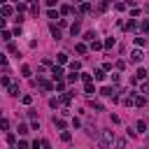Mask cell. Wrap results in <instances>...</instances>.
<instances>
[{
	"mask_svg": "<svg viewBox=\"0 0 149 149\" xmlns=\"http://www.w3.org/2000/svg\"><path fill=\"white\" fill-rule=\"evenodd\" d=\"M112 47H114V37H107L105 40V49H112Z\"/></svg>",
	"mask_w": 149,
	"mask_h": 149,
	"instance_id": "23",
	"label": "cell"
},
{
	"mask_svg": "<svg viewBox=\"0 0 149 149\" xmlns=\"http://www.w3.org/2000/svg\"><path fill=\"white\" fill-rule=\"evenodd\" d=\"M74 2H84V0H74Z\"/></svg>",
	"mask_w": 149,
	"mask_h": 149,
	"instance_id": "44",
	"label": "cell"
},
{
	"mask_svg": "<svg viewBox=\"0 0 149 149\" xmlns=\"http://www.w3.org/2000/svg\"><path fill=\"white\" fill-rule=\"evenodd\" d=\"M14 142H16V135H14V133H7V144L14 147Z\"/></svg>",
	"mask_w": 149,
	"mask_h": 149,
	"instance_id": "18",
	"label": "cell"
},
{
	"mask_svg": "<svg viewBox=\"0 0 149 149\" xmlns=\"http://www.w3.org/2000/svg\"><path fill=\"white\" fill-rule=\"evenodd\" d=\"M21 72H23V77H30V68H28V65H23V68H21Z\"/></svg>",
	"mask_w": 149,
	"mask_h": 149,
	"instance_id": "33",
	"label": "cell"
},
{
	"mask_svg": "<svg viewBox=\"0 0 149 149\" xmlns=\"http://www.w3.org/2000/svg\"><path fill=\"white\" fill-rule=\"evenodd\" d=\"M114 140H116V137H114V130H109V128L100 130V147H109Z\"/></svg>",
	"mask_w": 149,
	"mask_h": 149,
	"instance_id": "1",
	"label": "cell"
},
{
	"mask_svg": "<svg viewBox=\"0 0 149 149\" xmlns=\"http://www.w3.org/2000/svg\"><path fill=\"white\" fill-rule=\"evenodd\" d=\"M14 2H16V5H19V2H21V0H14Z\"/></svg>",
	"mask_w": 149,
	"mask_h": 149,
	"instance_id": "45",
	"label": "cell"
},
{
	"mask_svg": "<svg viewBox=\"0 0 149 149\" xmlns=\"http://www.w3.org/2000/svg\"><path fill=\"white\" fill-rule=\"evenodd\" d=\"M58 102H61L58 98H51V100H49V105H51V107H58Z\"/></svg>",
	"mask_w": 149,
	"mask_h": 149,
	"instance_id": "37",
	"label": "cell"
},
{
	"mask_svg": "<svg viewBox=\"0 0 149 149\" xmlns=\"http://www.w3.org/2000/svg\"><path fill=\"white\" fill-rule=\"evenodd\" d=\"M70 137H72V135H70L68 130H63V135H61V140H63V142H70Z\"/></svg>",
	"mask_w": 149,
	"mask_h": 149,
	"instance_id": "30",
	"label": "cell"
},
{
	"mask_svg": "<svg viewBox=\"0 0 149 149\" xmlns=\"http://www.w3.org/2000/svg\"><path fill=\"white\" fill-rule=\"evenodd\" d=\"M135 26H137V23H135V21H130V23H126V30H135Z\"/></svg>",
	"mask_w": 149,
	"mask_h": 149,
	"instance_id": "35",
	"label": "cell"
},
{
	"mask_svg": "<svg viewBox=\"0 0 149 149\" xmlns=\"http://www.w3.org/2000/svg\"><path fill=\"white\" fill-rule=\"evenodd\" d=\"M30 147H33V149H40V147H42V140H35V142H33Z\"/></svg>",
	"mask_w": 149,
	"mask_h": 149,
	"instance_id": "38",
	"label": "cell"
},
{
	"mask_svg": "<svg viewBox=\"0 0 149 149\" xmlns=\"http://www.w3.org/2000/svg\"><path fill=\"white\" fill-rule=\"evenodd\" d=\"M47 5H49V7H54V5H56V0H47Z\"/></svg>",
	"mask_w": 149,
	"mask_h": 149,
	"instance_id": "41",
	"label": "cell"
},
{
	"mask_svg": "<svg viewBox=\"0 0 149 149\" xmlns=\"http://www.w3.org/2000/svg\"><path fill=\"white\" fill-rule=\"evenodd\" d=\"M54 126L61 128V130H65V121H63V119H56V116H54Z\"/></svg>",
	"mask_w": 149,
	"mask_h": 149,
	"instance_id": "9",
	"label": "cell"
},
{
	"mask_svg": "<svg viewBox=\"0 0 149 149\" xmlns=\"http://www.w3.org/2000/svg\"><path fill=\"white\" fill-rule=\"evenodd\" d=\"M68 61V54H58V63H65Z\"/></svg>",
	"mask_w": 149,
	"mask_h": 149,
	"instance_id": "36",
	"label": "cell"
},
{
	"mask_svg": "<svg viewBox=\"0 0 149 149\" xmlns=\"http://www.w3.org/2000/svg\"><path fill=\"white\" fill-rule=\"evenodd\" d=\"M147 12H149V5H147Z\"/></svg>",
	"mask_w": 149,
	"mask_h": 149,
	"instance_id": "46",
	"label": "cell"
},
{
	"mask_svg": "<svg viewBox=\"0 0 149 149\" xmlns=\"http://www.w3.org/2000/svg\"><path fill=\"white\" fill-rule=\"evenodd\" d=\"M84 93H86V95H88V98H91V95H93V93H95V88H93V84H91V81H88V84H86V86H84Z\"/></svg>",
	"mask_w": 149,
	"mask_h": 149,
	"instance_id": "6",
	"label": "cell"
},
{
	"mask_svg": "<svg viewBox=\"0 0 149 149\" xmlns=\"http://www.w3.org/2000/svg\"><path fill=\"white\" fill-rule=\"evenodd\" d=\"M0 28H5V19H0Z\"/></svg>",
	"mask_w": 149,
	"mask_h": 149,
	"instance_id": "42",
	"label": "cell"
},
{
	"mask_svg": "<svg viewBox=\"0 0 149 149\" xmlns=\"http://www.w3.org/2000/svg\"><path fill=\"white\" fill-rule=\"evenodd\" d=\"M79 77H81V79H84V81H86V84H88V81H91V74H88V72H81V74H79Z\"/></svg>",
	"mask_w": 149,
	"mask_h": 149,
	"instance_id": "34",
	"label": "cell"
},
{
	"mask_svg": "<svg viewBox=\"0 0 149 149\" xmlns=\"http://www.w3.org/2000/svg\"><path fill=\"white\" fill-rule=\"evenodd\" d=\"M147 74H149V72H147L144 68H140V70H137V74H135V79H144Z\"/></svg>",
	"mask_w": 149,
	"mask_h": 149,
	"instance_id": "14",
	"label": "cell"
},
{
	"mask_svg": "<svg viewBox=\"0 0 149 149\" xmlns=\"http://www.w3.org/2000/svg\"><path fill=\"white\" fill-rule=\"evenodd\" d=\"M37 84H40V86H42V88H44V91H51V84H49V81H47V79H40V81H37Z\"/></svg>",
	"mask_w": 149,
	"mask_h": 149,
	"instance_id": "15",
	"label": "cell"
},
{
	"mask_svg": "<svg viewBox=\"0 0 149 149\" xmlns=\"http://www.w3.org/2000/svg\"><path fill=\"white\" fill-rule=\"evenodd\" d=\"M140 30H144V33H149V21H142V23H140Z\"/></svg>",
	"mask_w": 149,
	"mask_h": 149,
	"instance_id": "31",
	"label": "cell"
},
{
	"mask_svg": "<svg viewBox=\"0 0 149 149\" xmlns=\"http://www.w3.org/2000/svg\"><path fill=\"white\" fill-rule=\"evenodd\" d=\"M79 12H81V14H88V12H91V5H88V2H81Z\"/></svg>",
	"mask_w": 149,
	"mask_h": 149,
	"instance_id": "10",
	"label": "cell"
},
{
	"mask_svg": "<svg viewBox=\"0 0 149 149\" xmlns=\"http://www.w3.org/2000/svg\"><path fill=\"white\" fill-rule=\"evenodd\" d=\"M142 93H147V95H149V84H142Z\"/></svg>",
	"mask_w": 149,
	"mask_h": 149,
	"instance_id": "40",
	"label": "cell"
},
{
	"mask_svg": "<svg viewBox=\"0 0 149 149\" xmlns=\"http://www.w3.org/2000/svg\"><path fill=\"white\" fill-rule=\"evenodd\" d=\"M47 16H49V19H58V12H56V9H49Z\"/></svg>",
	"mask_w": 149,
	"mask_h": 149,
	"instance_id": "26",
	"label": "cell"
},
{
	"mask_svg": "<svg viewBox=\"0 0 149 149\" xmlns=\"http://www.w3.org/2000/svg\"><path fill=\"white\" fill-rule=\"evenodd\" d=\"M84 40H86V42H93V40H95V33H93V30L84 33Z\"/></svg>",
	"mask_w": 149,
	"mask_h": 149,
	"instance_id": "13",
	"label": "cell"
},
{
	"mask_svg": "<svg viewBox=\"0 0 149 149\" xmlns=\"http://www.w3.org/2000/svg\"><path fill=\"white\" fill-rule=\"evenodd\" d=\"M5 2H7V0H0V5H5Z\"/></svg>",
	"mask_w": 149,
	"mask_h": 149,
	"instance_id": "43",
	"label": "cell"
},
{
	"mask_svg": "<svg viewBox=\"0 0 149 149\" xmlns=\"http://www.w3.org/2000/svg\"><path fill=\"white\" fill-rule=\"evenodd\" d=\"M51 35H54V40H61V30L56 26H51Z\"/></svg>",
	"mask_w": 149,
	"mask_h": 149,
	"instance_id": "19",
	"label": "cell"
},
{
	"mask_svg": "<svg viewBox=\"0 0 149 149\" xmlns=\"http://www.w3.org/2000/svg\"><path fill=\"white\" fill-rule=\"evenodd\" d=\"M0 84H2V86H7V88H9V86H12V79H9V77H7V74H2V77H0Z\"/></svg>",
	"mask_w": 149,
	"mask_h": 149,
	"instance_id": "8",
	"label": "cell"
},
{
	"mask_svg": "<svg viewBox=\"0 0 149 149\" xmlns=\"http://www.w3.org/2000/svg\"><path fill=\"white\" fill-rule=\"evenodd\" d=\"M74 49H77V54H86V44H81V42H79Z\"/></svg>",
	"mask_w": 149,
	"mask_h": 149,
	"instance_id": "25",
	"label": "cell"
},
{
	"mask_svg": "<svg viewBox=\"0 0 149 149\" xmlns=\"http://www.w3.org/2000/svg\"><path fill=\"white\" fill-rule=\"evenodd\" d=\"M93 77H95V79H98V81H102V79H105V77H107V72H105V70H102V68H100V70H95V74H93Z\"/></svg>",
	"mask_w": 149,
	"mask_h": 149,
	"instance_id": "5",
	"label": "cell"
},
{
	"mask_svg": "<svg viewBox=\"0 0 149 149\" xmlns=\"http://www.w3.org/2000/svg\"><path fill=\"white\" fill-rule=\"evenodd\" d=\"M0 128L7 130V128H9V121H7V119H0Z\"/></svg>",
	"mask_w": 149,
	"mask_h": 149,
	"instance_id": "32",
	"label": "cell"
},
{
	"mask_svg": "<svg viewBox=\"0 0 149 149\" xmlns=\"http://www.w3.org/2000/svg\"><path fill=\"white\" fill-rule=\"evenodd\" d=\"M21 102H23V105H30V102H33V95H23Z\"/></svg>",
	"mask_w": 149,
	"mask_h": 149,
	"instance_id": "29",
	"label": "cell"
},
{
	"mask_svg": "<svg viewBox=\"0 0 149 149\" xmlns=\"http://www.w3.org/2000/svg\"><path fill=\"white\" fill-rule=\"evenodd\" d=\"M28 2H33V0H28Z\"/></svg>",
	"mask_w": 149,
	"mask_h": 149,
	"instance_id": "47",
	"label": "cell"
},
{
	"mask_svg": "<svg viewBox=\"0 0 149 149\" xmlns=\"http://www.w3.org/2000/svg\"><path fill=\"white\" fill-rule=\"evenodd\" d=\"M135 128H137V133H144V130H147V121H137Z\"/></svg>",
	"mask_w": 149,
	"mask_h": 149,
	"instance_id": "17",
	"label": "cell"
},
{
	"mask_svg": "<svg viewBox=\"0 0 149 149\" xmlns=\"http://www.w3.org/2000/svg\"><path fill=\"white\" fill-rule=\"evenodd\" d=\"M51 77H54V79H61V77H63V68H61V65H54V68H51Z\"/></svg>",
	"mask_w": 149,
	"mask_h": 149,
	"instance_id": "3",
	"label": "cell"
},
{
	"mask_svg": "<svg viewBox=\"0 0 149 149\" xmlns=\"http://www.w3.org/2000/svg\"><path fill=\"white\" fill-rule=\"evenodd\" d=\"M9 95H14V98L19 95V86H16V84H12V86H9Z\"/></svg>",
	"mask_w": 149,
	"mask_h": 149,
	"instance_id": "21",
	"label": "cell"
},
{
	"mask_svg": "<svg viewBox=\"0 0 149 149\" xmlns=\"http://www.w3.org/2000/svg\"><path fill=\"white\" fill-rule=\"evenodd\" d=\"M133 105H137V107H144V105H147V98H144V95H135V102H133Z\"/></svg>",
	"mask_w": 149,
	"mask_h": 149,
	"instance_id": "4",
	"label": "cell"
},
{
	"mask_svg": "<svg viewBox=\"0 0 149 149\" xmlns=\"http://www.w3.org/2000/svg\"><path fill=\"white\" fill-rule=\"evenodd\" d=\"M79 68H81V63H79V61H72V63H70V70H72V72H77Z\"/></svg>",
	"mask_w": 149,
	"mask_h": 149,
	"instance_id": "20",
	"label": "cell"
},
{
	"mask_svg": "<svg viewBox=\"0 0 149 149\" xmlns=\"http://www.w3.org/2000/svg\"><path fill=\"white\" fill-rule=\"evenodd\" d=\"M79 30H81V28H79V23L74 21V23L70 26V33H72V35H79Z\"/></svg>",
	"mask_w": 149,
	"mask_h": 149,
	"instance_id": "12",
	"label": "cell"
},
{
	"mask_svg": "<svg viewBox=\"0 0 149 149\" xmlns=\"http://www.w3.org/2000/svg\"><path fill=\"white\" fill-rule=\"evenodd\" d=\"M91 107H93L95 112H102V102H98V100H91Z\"/></svg>",
	"mask_w": 149,
	"mask_h": 149,
	"instance_id": "16",
	"label": "cell"
},
{
	"mask_svg": "<svg viewBox=\"0 0 149 149\" xmlns=\"http://www.w3.org/2000/svg\"><path fill=\"white\" fill-rule=\"evenodd\" d=\"M102 47H105V44H102V42H98V40H93V42H91V49H102Z\"/></svg>",
	"mask_w": 149,
	"mask_h": 149,
	"instance_id": "24",
	"label": "cell"
},
{
	"mask_svg": "<svg viewBox=\"0 0 149 149\" xmlns=\"http://www.w3.org/2000/svg\"><path fill=\"white\" fill-rule=\"evenodd\" d=\"M114 147H116V149H126V140H123V137H116V140H114Z\"/></svg>",
	"mask_w": 149,
	"mask_h": 149,
	"instance_id": "7",
	"label": "cell"
},
{
	"mask_svg": "<svg viewBox=\"0 0 149 149\" xmlns=\"http://www.w3.org/2000/svg\"><path fill=\"white\" fill-rule=\"evenodd\" d=\"M142 58H144V54H142L140 49H133V51H130V61H133V63H140Z\"/></svg>",
	"mask_w": 149,
	"mask_h": 149,
	"instance_id": "2",
	"label": "cell"
},
{
	"mask_svg": "<svg viewBox=\"0 0 149 149\" xmlns=\"http://www.w3.org/2000/svg\"><path fill=\"white\" fill-rule=\"evenodd\" d=\"M135 44H137V47H144L147 40H144V37H135Z\"/></svg>",
	"mask_w": 149,
	"mask_h": 149,
	"instance_id": "27",
	"label": "cell"
},
{
	"mask_svg": "<svg viewBox=\"0 0 149 149\" xmlns=\"http://www.w3.org/2000/svg\"><path fill=\"white\" fill-rule=\"evenodd\" d=\"M16 149H28V142H23V140H21V142H19V147H16Z\"/></svg>",
	"mask_w": 149,
	"mask_h": 149,
	"instance_id": "39",
	"label": "cell"
},
{
	"mask_svg": "<svg viewBox=\"0 0 149 149\" xmlns=\"http://www.w3.org/2000/svg\"><path fill=\"white\" fill-rule=\"evenodd\" d=\"M9 14H14V9L9 5H2V16H9Z\"/></svg>",
	"mask_w": 149,
	"mask_h": 149,
	"instance_id": "11",
	"label": "cell"
},
{
	"mask_svg": "<svg viewBox=\"0 0 149 149\" xmlns=\"http://www.w3.org/2000/svg\"><path fill=\"white\" fill-rule=\"evenodd\" d=\"M16 130H19V135H26V133H28V126H26V123H19Z\"/></svg>",
	"mask_w": 149,
	"mask_h": 149,
	"instance_id": "22",
	"label": "cell"
},
{
	"mask_svg": "<svg viewBox=\"0 0 149 149\" xmlns=\"http://www.w3.org/2000/svg\"><path fill=\"white\" fill-rule=\"evenodd\" d=\"M77 79H79V74H74V72H72V74H68V81H70V84H74Z\"/></svg>",
	"mask_w": 149,
	"mask_h": 149,
	"instance_id": "28",
	"label": "cell"
}]
</instances>
